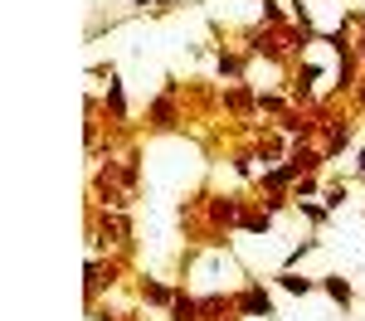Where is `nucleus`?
<instances>
[{
	"mask_svg": "<svg viewBox=\"0 0 365 321\" xmlns=\"http://www.w3.org/2000/svg\"><path fill=\"white\" fill-rule=\"evenodd\" d=\"M175 93H180V83L175 78H166V88H161V98H151V107H146V122H151V132H175L185 117H180V107H175Z\"/></svg>",
	"mask_w": 365,
	"mask_h": 321,
	"instance_id": "nucleus-1",
	"label": "nucleus"
},
{
	"mask_svg": "<svg viewBox=\"0 0 365 321\" xmlns=\"http://www.w3.org/2000/svg\"><path fill=\"white\" fill-rule=\"evenodd\" d=\"M234 312H239V317H249V321L253 317H278V302H273V292L253 278V283H244V288L234 292Z\"/></svg>",
	"mask_w": 365,
	"mask_h": 321,
	"instance_id": "nucleus-2",
	"label": "nucleus"
},
{
	"mask_svg": "<svg viewBox=\"0 0 365 321\" xmlns=\"http://www.w3.org/2000/svg\"><path fill=\"white\" fill-rule=\"evenodd\" d=\"M205 209H210V224H215V229H239L249 200H239V195H210Z\"/></svg>",
	"mask_w": 365,
	"mask_h": 321,
	"instance_id": "nucleus-3",
	"label": "nucleus"
},
{
	"mask_svg": "<svg viewBox=\"0 0 365 321\" xmlns=\"http://www.w3.org/2000/svg\"><path fill=\"white\" fill-rule=\"evenodd\" d=\"M317 283H322V292H327V297L336 302L341 312H351V307H356V288H351V283H346L341 273H327V278H317Z\"/></svg>",
	"mask_w": 365,
	"mask_h": 321,
	"instance_id": "nucleus-4",
	"label": "nucleus"
},
{
	"mask_svg": "<svg viewBox=\"0 0 365 321\" xmlns=\"http://www.w3.org/2000/svg\"><path fill=\"white\" fill-rule=\"evenodd\" d=\"M234 312V292H205L200 297V321H225Z\"/></svg>",
	"mask_w": 365,
	"mask_h": 321,
	"instance_id": "nucleus-5",
	"label": "nucleus"
},
{
	"mask_svg": "<svg viewBox=\"0 0 365 321\" xmlns=\"http://www.w3.org/2000/svg\"><path fill=\"white\" fill-rule=\"evenodd\" d=\"M166 317H170V321H200V297L180 288V292H175V302L166 307Z\"/></svg>",
	"mask_w": 365,
	"mask_h": 321,
	"instance_id": "nucleus-6",
	"label": "nucleus"
},
{
	"mask_svg": "<svg viewBox=\"0 0 365 321\" xmlns=\"http://www.w3.org/2000/svg\"><path fill=\"white\" fill-rule=\"evenodd\" d=\"M175 292L180 288H166V283H156V278H141V302H151V307H170Z\"/></svg>",
	"mask_w": 365,
	"mask_h": 321,
	"instance_id": "nucleus-7",
	"label": "nucleus"
},
{
	"mask_svg": "<svg viewBox=\"0 0 365 321\" xmlns=\"http://www.w3.org/2000/svg\"><path fill=\"white\" fill-rule=\"evenodd\" d=\"M322 127H327V156H341V151H346V146H351V122H322Z\"/></svg>",
	"mask_w": 365,
	"mask_h": 321,
	"instance_id": "nucleus-8",
	"label": "nucleus"
},
{
	"mask_svg": "<svg viewBox=\"0 0 365 321\" xmlns=\"http://www.w3.org/2000/svg\"><path fill=\"white\" fill-rule=\"evenodd\" d=\"M278 288H282V292H292V297H307V292H317L322 283H312V278H297L292 268H282V273H278Z\"/></svg>",
	"mask_w": 365,
	"mask_h": 321,
	"instance_id": "nucleus-9",
	"label": "nucleus"
},
{
	"mask_svg": "<svg viewBox=\"0 0 365 321\" xmlns=\"http://www.w3.org/2000/svg\"><path fill=\"white\" fill-rule=\"evenodd\" d=\"M108 112H113V122H127V93L113 73H108Z\"/></svg>",
	"mask_w": 365,
	"mask_h": 321,
	"instance_id": "nucleus-10",
	"label": "nucleus"
},
{
	"mask_svg": "<svg viewBox=\"0 0 365 321\" xmlns=\"http://www.w3.org/2000/svg\"><path fill=\"white\" fill-rule=\"evenodd\" d=\"M268 224H273V209H263V214H249V209H244V224H239V229L244 233H268Z\"/></svg>",
	"mask_w": 365,
	"mask_h": 321,
	"instance_id": "nucleus-11",
	"label": "nucleus"
},
{
	"mask_svg": "<svg viewBox=\"0 0 365 321\" xmlns=\"http://www.w3.org/2000/svg\"><path fill=\"white\" fill-rule=\"evenodd\" d=\"M263 20H268V29H287V15H282V0H263Z\"/></svg>",
	"mask_w": 365,
	"mask_h": 321,
	"instance_id": "nucleus-12",
	"label": "nucleus"
},
{
	"mask_svg": "<svg viewBox=\"0 0 365 321\" xmlns=\"http://www.w3.org/2000/svg\"><path fill=\"white\" fill-rule=\"evenodd\" d=\"M297 204V209H302V214H307L312 224H327V214H331V209H327V204H312V200H292Z\"/></svg>",
	"mask_w": 365,
	"mask_h": 321,
	"instance_id": "nucleus-13",
	"label": "nucleus"
},
{
	"mask_svg": "<svg viewBox=\"0 0 365 321\" xmlns=\"http://www.w3.org/2000/svg\"><path fill=\"white\" fill-rule=\"evenodd\" d=\"M258 112H287V107H282V98H278V93H258Z\"/></svg>",
	"mask_w": 365,
	"mask_h": 321,
	"instance_id": "nucleus-14",
	"label": "nucleus"
},
{
	"mask_svg": "<svg viewBox=\"0 0 365 321\" xmlns=\"http://www.w3.org/2000/svg\"><path fill=\"white\" fill-rule=\"evenodd\" d=\"M322 204H327V209L336 214L341 204H346V185H331V190H327V200H322Z\"/></svg>",
	"mask_w": 365,
	"mask_h": 321,
	"instance_id": "nucleus-15",
	"label": "nucleus"
},
{
	"mask_svg": "<svg viewBox=\"0 0 365 321\" xmlns=\"http://www.w3.org/2000/svg\"><path fill=\"white\" fill-rule=\"evenodd\" d=\"M234 171L249 180V175H253V151H239V156H234Z\"/></svg>",
	"mask_w": 365,
	"mask_h": 321,
	"instance_id": "nucleus-16",
	"label": "nucleus"
},
{
	"mask_svg": "<svg viewBox=\"0 0 365 321\" xmlns=\"http://www.w3.org/2000/svg\"><path fill=\"white\" fill-rule=\"evenodd\" d=\"M141 10H151V15H161V10H170V0H137Z\"/></svg>",
	"mask_w": 365,
	"mask_h": 321,
	"instance_id": "nucleus-17",
	"label": "nucleus"
},
{
	"mask_svg": "<svg viewBox=\"0 0 365 321\" xmlns=\"http://www.w3.org/2000/svg\"><path fill=\"white\" fill-rule=\"evenodd\" d=\"M356 25H361V34H356V58H365V15H356Z\"/></svg>",
	"mask_w": 365,
	"mask_h": 321,
	"instance_id": "nucleus-18",
	"label": "nucleus"
},
{
	"mask_svg": "<svg viewBox=\"0 0 365 321\" xmlns=\"http://www.w3.org/2000/svg\"><path fill=\"white\" fill-rule=\"evenodd\" d=\"M361 175H365V146H361Z\"/></svg>",
	"mask_w": 365,
	"mask_h": 321,
	"instance_id": "nucleus-19",
	"label": "nucleus"
},
{
	"mask_svg": "<svg viewBox=\"0 0 365 321\" xmlns=\"http://www.w3.org/2000/svg\"><path fill=\"white\" fill-rule=\"evenodd\" d=\"M361 102H365V88H361Z\"/></svg>",
	"mask_w": 365,
	"mask_h": 321,
	"instance_id": "nucleus-20",
	"label": "nucleus"
}]
</instances>
